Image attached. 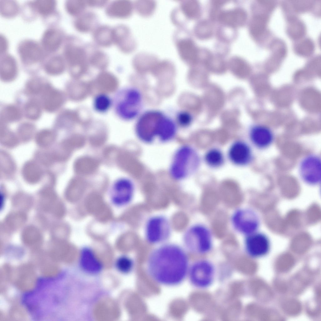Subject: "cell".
Returning a JSON list of instances; mask_svg holds the SVG:
<instances>
[{"label":"cell","instance_id":"cell-16","mask_svg":"<svg viewBox=\"0 0 321 321\" xmlns=\"http://www.w3.org/2000/svg\"><path fill=\"white\" fill-rule=\"evenodd\" d=\"M228 156L232 164L242 166L251 162L253 154L251 148L247 143L242 140H237L233 143L229 147Z\"/></svg>","mask_w":321,"mask_h":321},{"label":"cell","instance_id":"cell-32","mask_svg":"<svg viewBox=\"0 0 321 321\" xmlns=\"http://www.w3.org/2000/svg\"><path fill=\"white\" fill-rule=\"evenodd\" d=\"M8 42L6 37L3 35L0 34V55L7 53Z\"/></svg>","mask_w":321,"mask_h":321},{"label":"cell","instance_id":"cell-13","mask_svg":"<svg viewBox=\"0 0 321 321\" xmlns=\"http://www.w3.org/2000/svg\"><path fill=\"white\" fill-rule=\"evenodd\" d=\"M66 37L58 25L49 26L42 33L39 42L47 54H52L57 53L63 46Z\"/></svg>","mask_w":321,"mask_h":321},{"label":"cell","instance_id":"cell-21","mask_svg":"<svg viewBox=\"0 0 321 321\" xmlns=\"http://www.w3.org/2000/svg\"><path fill=\"white\" fill-rule=\"evenodd\" d=\"M78 16L74 21V25L81 32H89L95 28L97 23L96 15L92 12H83Z\"/></svg>","mask_w":321,"mask_h":321},{"label":"cell","instance_id":"cell-18","mask_svg":"<svg viewBox=\"0 0 321 321\" xmlns=\"http://www.w3.org/2000/svg\"><path fill=\"white\" fill-rule=\"evenodd\" d=\"M249 136L252 144L260 149L267 147L273 139V134L271 130L266 126L260 125H255L251 128Z\"/></svg>","mask_w":321,"mask_h":321},{"label":"cell","instance_id":"cell-7","mask_svg":"<svg viewBox=\"0 0 321 321\" xmlns=\"http://www.w3.org/2000/svg\"><path fill=\"white\" fill-rule=\"evenodd\" d=\"M16 49L20 60L26 66L41 65L47 54L40 42L32 39H24L20 40Z\"/></svg>","mask_w":321,"mask_h":321},{"label":"cell","instance_id":"cell-10","mask_svg":"<svg viewBox=\"0 0 321 321\" xmlns=\"http://www.w3.org/2000/svg\"><path fill=\"white\" fill-rule=\"evenodd\" d=\"M321 160L318 155L311 154L305 157L299 166V172L302 179L311 185H315L321 181Z\"/></svg>","mask_w":321,"mask_h":321},{"label":"cell","instance_id":"cell-17","mask_svg":"<svg viewBox=\"0 0 321 321\" xmlns=\"http://www.w3.org/2000/svg\"><path fill=\"white\" fill-rule=\"evenodd\" d=\"M113 30V43L118 46L120 50L124 53H129L135 50L137 42L128 26L119 25Z\"/></svg>","mask_w":321,"mask_h":321},{"label":"cell","instance_id":"cell-15","mask_svg":"<svg viewBox=\"0 0 321 321\" xmlns=\"http://www.w3.org/2000/svg\"><path fill=\"white\" fill-rule=\"evenodd\" d=\"M37 15L47 26L57 25L60 14L57 9V3L53 0H32Z\"/></svg>","mask_w":321,"mask_h":321},{"label":"cell","instance_id":"cell-19","mask_svg":"<svg viewBox=\"0 0 321 321\" xmlns=\"http://www.w3.org/2000/svg\"><path fill=\"white\" fill-rule=\"evenodd\" d=\"M134 8V3L129 0L115 1L107 6L106 12L109 16L118 18L129 17Z\"/></svg>","mask_w":321,"mask_h":321},{"label":"cell","instance_id":"cell-6","mask_svg":"<svg viewBox=\"0 0 321 321\" xmlns=\"http://www.w3.org/2000/svg\"><path fill=\"white\" fill-rule=\"evenodd\" d=\"M165 114L157 109H151L141 113L137 118L135 129L138 137L145 142L152 141L157 134L160 121Z\"/></svg>","mask_w":321,"mask_h":321},{"label":"cell","instance_id":"cell-30","mask_svg":"<svg viewBox=\"0 0 321 321\" xmlns=\"http://www.w3.org/2000/svg\"><path fill=\"white\" fill-rule=\"evenodd\" d=\"M193 119V117L190 112L185 110H181L176 114L175 121L177 125L183 128H186L192 124Z\"/></svg>","mask_w":321,"mask_h":321},{"label":"cell","instance_id":"cell-20","mask_svg":"<svg viewBox=\"0 0 321 321\" xmlns=\"http://www.w3.org/2000/svg\"><path fill=\"white\" fill-rule=\"evenodd\" d=\"M177 130L175 121L165 114L160 122L157 136L163 141H168L174 137Z\"/></svg>","mask_w":321,"mask_h":321},{"label":"cell","instance_id":"cell-9","mask_svg":"<svg viewBox=\"0 0 321 321\" xmlns=\"http://www.w3.org/2000/svg\"><path fill=\"white\" fill-rule=\"evenodd\" d=\"M171 227L169 221L165 217L155 215L147 221L145 228L146 239L151 244H161L169 237Z\"/></svg>","mask_w":321,"mask_h":321},{"label":"cell","instance_id":"cell-33","mask_svg":"<svg viewBox=\"0 0 321 321\" xmlns=\"http://www.w3.org/2000/svg\"><path fill=\"white\" fill-rule=\"evenodd\" d=\"M106 1H88L87 3L89 6L94 7H102L105 5L107 2Z\"/></svg>","mask_w":321,"mask_h":321},{"label":"cell","instance_id":"cell-22","mask_svg":"<svg viewBox=\"0 0 321 321\" xmlns=\"http://www.w3.org/2000/svg\"><path fill=\"white\" fill-rule=\"evenodd\" d=\"M113 31L109 27L101 26L94 30L93 38L96 42L102 46H108L113 43Z\"/></svg>","mask_w":321,"mask_h":321},{"label":"cell","instance_id":"cell-31","mask_svg":"<svg viewBox=\"0 0 321 321\" xmlns=\"http://www.w3.org/2000/svg\"><path fill=\"white\" fill-rule=\"evenodd\" d=\"M133 264V261L130 258L126 256H123L118 259L116 266L120 271L127 273L131 271Z\"/></svg>","mask_w":321,"mask_h":321},{"label":"cell","instance_id":"cell-14","mask_svg":"<svg viewBox=\"0 0 321 321\" xmlns=\"http://www.w3.org/2000/svg\"><path fill=\"white\" fill-rule=\"evenodd\" d=\"M134 191L133 184L129 180L121 178L113 184L110 192L112 203L115 206L121 207L128 204L132 201Z\"/></svg>","mask_w":321,"mask_h":321},{"label":"cell","instance_id":"cell-1","mask_svg":"<svg viewBox=\"0 0 321 321\" xmlns=\"http://www.w3.org/2000/svg\"><path fill=\"white\" fill-rule=\"evenodd\" d=\"M189 258L186 250L173 244L161 245L149 254L146 263L148 275L155 282L175 286L183 282L188 276Z\"/></svg>","mask_w":321,"mask_h":321},{"label":"cell","instance_id":"cell-5","mask_svg":"<svg viewBox=\"0 0 321 321\" xmlns=\"http://www.w3.org/2000/svg\"><path fill=\"white\" fill-rule=\"evenodd\" d=\"M216 276V268L213 263L208 259L201 258L190 265L187 276L193 286L204 289L213 284Z\"/></svg>","mask_w":321,"mask_h":321},{"label":"cell","instance_id":"cell-8","mask_svg":"<svg viewBox=\"0 0 321 321\" xmlns=\"http://www.w3.org/2000/svg\"><path fill=\"white\" fill-rule=\"evenodd\" d=\"M231 222L237 232L246 236L257 231L260 221L258 215L254 210L240 208L232 213Z\"/></svg>","mask_w":321,"mask_h":321},{"label":"cell","instance_id":"cell-23","mask_svg":"<svg viewBox=\"0 0 321 321\" xmlns=\"http://www.w3.org/2000/svg\"><path fill=\"white\" fill-rule=\"evenodd\" d=\"M20 7L15 0H0V14L3 18H12L20 13Z\"/></svg>","mask_w":321,"mask_h":321},{"label":"cell","instance_id":"cell-29","mask_svg":"<svg viewBox=\"0 0 321 321\" xmlns=\"http://www.w3.org/2000/svg\"><path fill=\"white\" fill-rule=\"evenodd\" d=\"M20 13L23 19L30 22L35 20L38 17L34 9L32 0L24 3L20 7Z\"/></svg>","mask_w":321,"mask_h":321},{"label":"cell","instance_id":"cell-4","mask_svg":"<svg viewBox=\"0 0 321 321\" xmlns=\"http://www.w3.org/2000/svg\"><path fill=\"white\" fill-rule=\"evenodd\" d=\"M200 159L197 151L192 147L185 145L176 152L170 167V173L174 179L187 177L198 169Z\"/></svg>","mask_w":321,"mask_h":321},{"label":"cell","instance_id":"cell-11","mask_svg":"<svg viewBox=\"0 0 321 321\" xmlns=\"http://www.w3.org/2000/svg\"><path fill=\"white\" fill-rule=\"evenodd\" d=\"M244 242L245 251L250 256L258 258L263 256L269 252L270 240L265 234L257 231L245 236Z\"/></svg>","mask_w":321,"mask_h":321},{"label":"cell","instance_id":"cell-12","mask_svg":"<svg viewBox=\"0 0 321 321\" xmlns=\"http://www.w3.org/2000/svg\"><path fill=\"white\" fill-rule=\"evenodd\" d=\"M184 30L183 28H178L174 33L173 40L181 59L189 63L197 59V50L192 40L185 35Z\"/></svg>","mask_w":321,"mask_h":321},{"label":"cell","instance_id":"cell-28","mask_svg":"<svg viewBox=\"0 0 321 321\" xmlns=\"http://www.w3.org/2000/svg\"><path fill=\"white\" fill-rule=\"evenodd\" d=\"M87 4L83 1L69 0L65 3V7L70 15L78 16L83 13Z\"/></svg>","mask_w":321,"mask_h":321},{"label":"cell","instance_id":"cell-25","mask_svg":"<svg viewBox=\"0 0 321 321\" xmlns=\"http://www.w3.org/2000/svg\"><path fill=\"white\" fill-rule=\"evenodd\" d=\"M134 8L140 15L149 17L153 14L156 7V3L153 0H136L134 3Z\"/></svg>","mask_w":321,"mask_h":321},{"label":"cell","instance_id":"cell-24","mask_svg":"<svg viewBox=\"0 0 321 321\" xmlns=\"http://www.w3.org/2000/svg\"><path fill=\"white\" fill-rule=\"evenodd\" d=\"M204 160L209 167L217 168L223 165L224 161V157L222 151L217 148H212L208 150L205 153Z\"/></svg>","mask_w":321,"mask_h":321},{"label":"cell","instance_id":"cell-27","mask_svg":"<svg viewBox=\"0 0 321 321\" xmlns=\"http://www.w3.org/2000/svg\"><path fill=\"white\" fill-rule=\"evenodd\" d=\"M112 99L107 95L101 93L96 95L93 101L94 110L100 113H104L112 107Z\"/></svg>","mask_w":321,"mask_h":321},{"label":"cell","instance_id":"cell-3","mask_svg":"<svg viewBox=\"0 0 321 321\" xmlns=\"http://www.w3.org/2000/svg\"><path fill=\"white\" fill-rule=\"evenodd\" d=\"M185 246L190 252L203 255L211 252L213 247V236L209 229L201 224L189 227L183 238Z\"/></svg>","mask_w":321,"mask_h":321},{"label":"cell","instance_id":"cell-26","mask_svg":"<svg viewBox=\"0 0 321 321\" xmlns=\"http://www.w3.org/2000/svg\"><path fill=\"white\" fill-rule=\"evenodd\" d=\"M65 62L62 54L57 52L47 54L43 64L48 71H59L62 68Z\"/></svg>","mask_w":321,"mask_h":321},{"label":"cell","instance_id":"cell-2","mask_svg":"<svg viewBox=\"0 0 321 321\" xmlns=\"http://www.w3.org/2000/svg\"><path fill=\"white\" fill-rule=\"evenodd\" d=\"M112 107L115 114L120 119L129 121L141 114L144 105L143 94L138 88L125 87L118 90L113 98Z\"/></svg>","mask_w":321,"mask_h":321}]
</instances>
